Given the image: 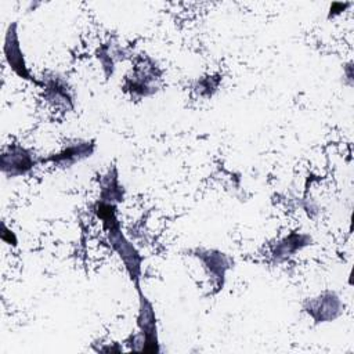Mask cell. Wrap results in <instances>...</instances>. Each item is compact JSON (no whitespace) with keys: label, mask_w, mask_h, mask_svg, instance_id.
Returning <instances> with one entry per match:
<instances>
[{"label":"cell","mask_w":354,"mask_h":354,"mask_svg":"<svg viewBox=\"0 0 354 354\" xmlns=\"http://www.w3.org/2000/svg\"><path fill=\"white\" fill-rule=\"evenodd\" d=\"M116 210V205L106 203L102 201H98L93 207L94 214L102 224L109 246L123 263V267L130 281L137 289L141 288L142 256L140 254L136 245L124 235Z\"/></svg>","instance_id":"6da1fadb"},{"label":"cell","mask_w":354,"mask_h":354,"mask_svg":"<svg viewBox=\"0 0 354 354\" xmlns=\"http://www.w3.org/2000/svg\"><path fill=\"white\" fill-rule=\"evenodd\" d=\"M138 293V310H137V332L130 335L126 340L129 351L158 354L160 353L159 333H158V318L152 301L147 297L141 288L136 289Z\"/></svg>","instance_id":"7a4b0ae2"},{"label":"cell","mask_w":354,"mask_h":354,"mask_svg":"<svg viewBox=\"0 0 354 354\" xmlns=\"http://www.w3.org/2000/svg\"><path fill=\"white\" fill-rule=\"evenodd\" d=\"M160 83L162 69L158 62L148 55H140L131 71L126 75L122 88L130 98L142 100L158 93Z\"/></svg>","instance_id":"3957f363"},{"label":"cell","mask_w":354,"mask_h":354,"mask_svg":"<svg viewBox=\"0 0 354 354\" xmlns=\"http://www.w3.org/2000/svg\"><path fill=\"white\" fill-rule=\"evenodd\" d=\"M3 54L4 59L8 65V68L22 80H26L37 87H40L41 82L37 79L29 69L25 54L21 47L19 33H18V24L11 22L4 33V41H3Z\"/></svg>","instance_id":"277c9868"},{"label":"cell","mask_w":354,"mask_h":354,"mask_svg":"<svg viewBox=\"0 0 354 354\" xmlns=\"http://www.w3.org/2000/svg\"><path fill=\"white\" fill-rule=\"evenodd\" d=\"M39 163H41V158L21 144L7 145L0 155L1 173L8 178L24 177L32 173Z\"/></svg>","instance_id":"5b68a950"},{"label":"cell","mask_w":354,"mask_h":354,"mask_svg":"<svg viewBox=\"0 0 354 354\" xmlns=\"http://www.w3.org/2000/svg\"><path fill=\"white\" fill-rule=\"evenodd\" d=\"M191 256L198 259V261L206 271L213 288L212 293L220 292L224 288L227 272L232 264L228 254L217 249L195 248L191 250Z\"/></svg>","instance_id":"8992f818"},{"label":"cell","mask_w":354,"mask_h":354,"mask_svg":"<svg viewBox=\"0 0 354 354\" xmlns=\"http://www.w3.org/2000/svg\"><path fill=\"white\" fill-rule=\"evenodd\" d=\"M303 310L315 324H324L336 319L343 313V303L335 292L324 290L315 297L307 299L303 303Z\"/></svg>","instance_id":"52a82bcc"},{"label":"cell","mask_w":354,"mask_h":354,"mask_svg":"<svg viewBox=\"0 0 354 354\" xmlns=\"http://www.w3.org/2000/svg\"><path fill=\"white\" fill-rule=\"evenodd\" d=\"M94 151V140H76L62 147L58 152H54L47 158H41V163H51L57 169H71L76 163L88 159Z\"/></svg>","instance_id":"ba28073f"},{"label":"cell","mask_w":354,"mask_h":354,"mask_svg":"<svg viewBox=\"0 0 354 354\" xmlns=\"http://www.w3.org/2000/svg\"><path fill=\"white\" fill-rule=\"evenodd\" d=\"M40 82H41L40 88L43 91V98L50 106L61 112L73 111L75 108L73 95L65 79L57 75H51L40 79Z\"/></svg>","instance_id":"9c48e42d"},{"label":"cell","mask_w":354,"mask_h":354,"mask_svg":"<svg viewBox=\"0 0 354 354\" xmlns=\"http://www.w3.org/2000/svg\"><path fill=\"white\" fill-rule=\"evenodd\" d=\"M311 243V236L300 231H292L272 243L270 256L275 263H283Z\"/></svg>","instance_id":"30bf717a"},{"label":"cell","mask_w":354,"mask_h":354,"mask_svg":"<svg viewBox=\"0 0 354 354\" xmlns=\"http://www.w3.org/2000/svg\"><path fill=\"white\" fill-rule=\"evenodd\" d=\"M124 187L119 180V171L115 165H112L100 178V199L106 203L118 205L124 199Z\"/></svg>","instance_id":"8fae6325"},{"label":"cell","mask_w":354,"mask_h":354,"mask_svg":"<svg viewBox=\"0 0 354 354\" xmlns=\"http://www.w3.org/2000/svg\"><path fill=\"white\" fill-rule=\"evenodd\" d=\"M120 54H122L120 47L118 44H113V43L102 44L97 50V58L101 62V66H102V69H104V72L108 77L112 76V73L115 71V62L122 58Z\"/></svg>","instance_id":"7c38bea8"},{"label":"cell","mask_w":354,"mask_h":354,"mask_svg":"<svg viewBox=\"0 0 354 354\" xmlns=\"http://www.w3.org/2000/svg\"><path fill=\"white\" fill-rule=\"evenodd\" d=\"M220 80H221L220 75H206V76H202L198 80H195L192 90L199 97H205V98L212 97L218 90Z\"/></svg>","instance_id":"4fadbf2b"},{"label":"cell","mask_w":354,"mask_h":354,"mask_svg":"<svg viewBox=\"0 0 354 354\" xmlns=\"http://www.w3.org/2000/svg\"><path fill=\"white\" fill-rule=\"evenodd\" d=\"M0 238H1V241H3L6 245H8V246H17V243H18V238H17L15 232H14L11 228H8L4 221L1 223Z\"/></svg>","instance_id":"5bb4252c"},{"label":"cell","mask_w":354,"mask_h":354,"mask_svg":"<svg viewBox=\"0 0 354 354\" xmlns=\"http://www.w3.org/2000/svg\"><path fill=\"white\" fill-rule=\"evenodd\" d=\"M350 4L348 3H332L329 7V17H335L337 14H340L342 11H344V8H347Z\"/></svg>","instance_id":"9a60e30c"}]
</instances>
